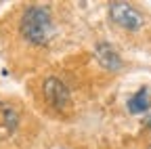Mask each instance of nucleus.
<instances>
[{
  "label": "nucleus",
  "mask_w": 151,
  "mask_h": 149,
  "mask_svg": "<svg viewBox=\"0 0 151 149\" xmlns=\"http://www.w3.org/2000/svg\"><path fill=\"white\" fill-rule=\"evenodd\" d=\"M42 95H44L46 103L57 111H63L69 105V88L59 78H46L42 84Z\"/></svg>",
  "instance_id": "nucleus-3"
},
{
  "label": "nucleus",
  "mask_w": 151,
  "mask_h": 149,
  "mask_svg": "<svg viewBox=\"0 0 151 149\" xmlns=\"http://www.w3.org/2000/svg\"><path fill=\"white\" fill-rule=\"evenodd\" d=\"M147 126H149V128H151V116H149V118H147Z\"/></svg>",
  "instance_id": "nucleus-7"
},
{
  "label": "nucleus",
  "mask_w": 151,
  "mask_h": 149,
  "mask_svg": "<svg viewBox=\"0 0 151 149\" xmlns=\"http://www.w3.org/2000/svg\"><path fill=\"white\" fill-rule=\"evenodd\" d=\"M21 30L23 38L34 44V46H46L55 34V25H52V17H50V11L46 6H40V4H34V6H27L23 17H21Z\"/></svg>",
  "instance_id": "nucleus-1"
},
{
  "label": "nucleus",
  "mask_w": 151,
  "mask_h": 149,
  "mask_svg": "<svg viewBox=\"0 0 151 149\" xmlns=\"http://www.w3.org/2000/svg\"><path fill=\"white\" fill-rule=\"evenodd\" d=\"M94 53H97V59H99V63H101L105 69H109V71H118V69L122 67V59H120V55L116 53V48H113L111 44L99 42L97 48H94Z\"/></svg>",
  "instance_id": "nucleus-5"
},
{
  "label": "nucleus",
  "mask_w": 151,
  "mask_h": 149,
  "mask_svg": "<svg viewBox=\"0 0 151 149\" xmlns=\"http://www.w3.org/2000/svg\"><path fill=\"white\" fill-rule=\"evenodd\" d=\"M19 126V111L6 103V101H0V139H6L11 137Z\"/></svg>",
  "instance_id": "nucleus-4"
},
{
  "label": "nucleus",
  "mask_w": 151,
  "mask_h": 149,
  "mask_svg": "<svg viewBox=\"0 0 151 149\" xmlns=\"http://www.w3.org/2000/svg\"><path fill=\"white\" fill-rule=\"evenodd\" d=\"M109 17L116 25L128 32H137L143 25V15L128 2H113L109 6Z\"/></svg>",
  "instance_id": "nucleus-2"
},
{
  "label": "nucleus",
  "mask_w": 151,
  "mask_h": 149,
  "mask_svg": "<svg viewBox=\"0 0 151 149\" xmlns=\"http://www.w3.org/2000/svg\"><path fill=\"white\" fill-rule=\"evenodd\" d=\"M128 109L132 111V114H143V111L149 109V92H147V88H141L137 95L130 97Z\"/></svg>",
  "instance_id": "nucleus-6"
}]
</instances>
